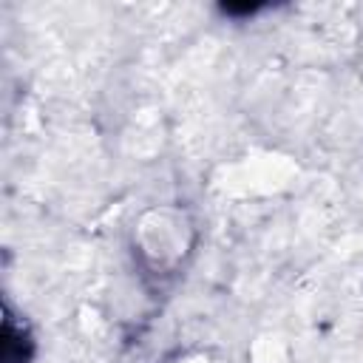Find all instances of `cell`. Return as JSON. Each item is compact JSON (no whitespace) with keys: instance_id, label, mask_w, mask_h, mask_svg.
Returning <instances> with one entry per match:
<instances>
[{"instance_id":"cell-1","label":"cell","mask_w":363,"mask_h":363,"mask_svg":"<svg viewBox=\"0 0 363 363\" xmlns=\"http://www.w3.org/2000/svg\"><path fill=\"white\" fill-rule=\"evenodd\" d=\"M196 218L187 207L159 204L145 210L133 224V255L153 278L176 275L196 247Z\"/></svg>"}]
</instances>
